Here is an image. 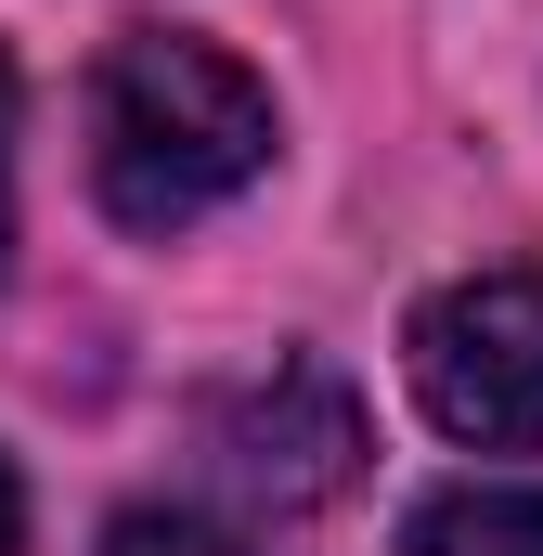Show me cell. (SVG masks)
I'll use <instances>...</instances> for the list:
<instances>
[{"label":"cell","instance_id":"obj_6","mask_svg":"<svg viewBox=\"0 0 543 556\" xmlns=\"http://www.w3.org/2000/svg\"><path fill=\"white\" fill-rule=\"evenodd\" d=\"M0 260H13V78H0Z\"/></svg>","mask_w":543,"mask_h":556},{"label":"cell","instance_id":"obj_5","mask_svg":"<svg viewBox=\"0 0 543 556\" xmlns=\"http://www.w3.org/2000/svg\"><path fill=\"white\" fill-rule=\"evenodd\" d=\"M104 556H247V544H233V531H207V518L142 505V518H117V531H104Z\"/></svg>","mask_w":543,"mask_h":556},{"label":"cell","instance_id":"obj_1","mask_svg":"<svg viewBox=\"0 0 543 556\" xmlns=\"http://www.w3.org/2000/svg\"><path fill=\"white\" fill-rule=\"evenodd\" d=\"M272 168V91L181 39V26H130L104 65H91V194L130 220V233H181L207 220L220 194H247Z\"/></svg>","mask_w":543,"mask_h":556},{"label":"cell","instance_id":"obj_2","mask_svg":"<svg viewBox=\"0 0 543 556\" xmlns=\"http://www.w3.org/2000/svg\"><path fill=\"white\" fill-rule=\"evenodd\" d=\"M414 402L479 440V453H543V273H479L414 311Z\"/></svg>","mask_w":543,"mask_h":556},{"label":"cell","instance_id":"obj_3","mask_svg":"<svg viewBox=\"0 0 543 556\" xmlns=\"http://www.w3.org/2000/svg\"><path fill=\"white\" fill-rule=\"evenodd\" d=\"M194 453H207V479H220L233 505L298 518V505L350 492V466H363V415H350V389H337V376L272 363V376L220 389V402L194 415Z\"/></svg>","mask_w":543,"mask_h":556},{"label":"cell","instance_id":"obj_4","mask_svg":"<svg viewBox=\"0 0 543 556\" xmlns=\"http://www.w3.org/2000/svg\"><path fill=\"white\" fill-rule=\"evenodd\" d=\"M402 556H543V492H427Z\"/></svg>","mask_w":543,"mask_h":556},{"label":"cell","instance_id":"obj_7","mask_svg":"<svg viewBox=\"0 0 543 556\" xmlns=\"http://www.w3.org/2000/svg\"><path fill=\"white\" fill-rule=\"evenodd\" d=\"M26 544V492H13V466H0V556Z\"/></svg>","mask_w":543,"mask_h":556}]
</instances>
